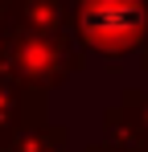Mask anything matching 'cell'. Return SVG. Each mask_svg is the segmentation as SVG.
I'll return each instance as SVG.
<instances>
[{
	"label": "cell",
	"mask_w": 148,
	"mask_h": 152,
	"mask_svg": "<svg viewBox=\"0 0 148 152\" xmlns=\"http://www.w3.org/2000/svg\"><path fill=\"white\" fill-rule=\"evenodd\" d=\"M127 25H136V12L123 0H99L86 8V33L95 41H115Z\"/></svg>",
	"instance_id": "obj_1"
}]
</instances>
